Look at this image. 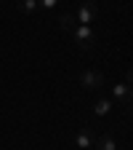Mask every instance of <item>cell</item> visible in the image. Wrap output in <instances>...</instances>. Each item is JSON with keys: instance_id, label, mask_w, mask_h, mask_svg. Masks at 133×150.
<instances>
[{"instance_id": "cell-1", "label": "cell", "mask_w": 133, "mask_h": 150, "mask_svg": "<svg viewBox=\"0 0 133 150\" xmlns=\"http://www.w3.org/2000/svg\"><path fill=\"white\" fill-rule=\"evenodd\" d=\"M96 16H99L96 0H83V3L77 6V13H75V22H77V24H85V27H91L93 22H96Z\"/></svg>"}, {"instance_id": "cell-2", "label": "cell", "mask_w": 133, "mask_h": 150, "mask_svg": "<svg viewBox=\"0 0 133 150\" xmlns=\"http://www.w3.org/2000/svg\"><path fill=\"white\" fill-rule=\"evenodd\" d=\"M69 35L75 38V43H77L80 48H93V46H96V32H93V27L75 24V30H72Z\"/></svg>"}, {"instance_id": "cell-3", "label": "cell", "mask_w": 133, "mask_h": 150, "mask_svg": "<svg viewBox=\"0 0 133 150\" xmlns=\"http://www.w3.org/2000/svg\"><path fill=\"white\" fill-rule=\"evenodd\" d=\"M77 81H80V86L88 88V91H99V88L104 86V75H101L99 70H83Z\"/></svg>"}, {"instance_id": "cell-4", "label": "cell", "mask_w": 133, "mask_h": 150, "mask_svg": "<svg viewBox=\"0 0 133 150\" xmlns=\"http://www.w3.org/2000/svg\"><path fill=\"white\" fill-rule=\"evenodd\" d=\"M112 99L120 102L123 107H130V86L128 83H117V86H112Z\"/></svg>"}, {"instance_id": "cell-5", "label": "cell", "mask_w": 133, "mask_h": 150, "mask_svg": "<svg viewBox=\"0 0 133 150\" xmlns=\"http://www.w3.org/2000/svg\"><path fill=\"white\" fill-rule=\"evenodd\" d=\"M75 147H77V150H91V147H93V134H91V129H80V131H77V137H75Z\"/></svg>"}, {"instance_id": "cell-6", "label": "cell", "mask_w": 133, "mask_h": 150, "mask_svg": "<svg viewBox=\"0 0 133 150\" xmlns=\"http://www.w3.org/2000/svg\"><path fill=\"white\" fill-rule=\"evenodd\" d=\"M109 112H112V99L101 97V99L93 102V115H96V118H107Z\"/></svg>"}, {"instance_id": "cell-7", "label": "cell", "mask_w": 133, "mask_h": 150, "mask_svg": "<svg viewBox=\"0 0 133 150\" xmlns=\"http://www.w3.org/2000/svg\"><path fill=\"white\" fill-rule=\"evenodd\" d=\"M91 150H117V142L109 134H101V137H93V147Z\"/></svg>"}, {"instance_id": "cell-8", "label": "cell", "mask_w": 133, "mask_h": 150, "mask_svg": "<svg viewBox=\"0 0 133 150\" xmlns=\"http://www.w3.org/2000/svg\"><path fill=\"white\" fill-rule=\"evenodd\" d=\"M59 24H61V30L72 32L75 24H77V22H75V13H61V16H59Z\"/></svg>"}, {"instance_id": "cell-9", "label": "cell", "mask_w": 133, "mask_h": 150, "mask_svg": "<svg viewBox=\"0 0 133 150\" xmlns=\"http://www.w3.org/2000/svg\"><path fill=\"white\" fill-rule=\"evenodd\" d=\"M19 11H22V13H35L37 8H40V6H37V0H19Z\"/></svg>"}, {"instance_id": "cell-10", "label": "cell", "mask_w": 133, "mask_h": 150, "mask_svg": "<svg viewBox=\"0 0 133 150\" xmlns=\"http://www.w3.org/2000/svg\"><path fill=\"white\" fill-rule=\"evenodd\" d=\"M37 6H40L43 11H53L56 6H59V0H37Z\"/></svg>"}, {"instance_id": "cell-11", "label": "cell", "mask_w": 133, "mask_h": 150, "mask_svg": "<svg viewBox=\"0 0 133 150\" xmlns=\"http://www.w3.org/2000/svg\"><path fill=\"white\" fill-rule=\"evenodd\" d=\"M125 83H128V86L133 83V72H130V70H125Z\"/></svg>"}]
</instances>
